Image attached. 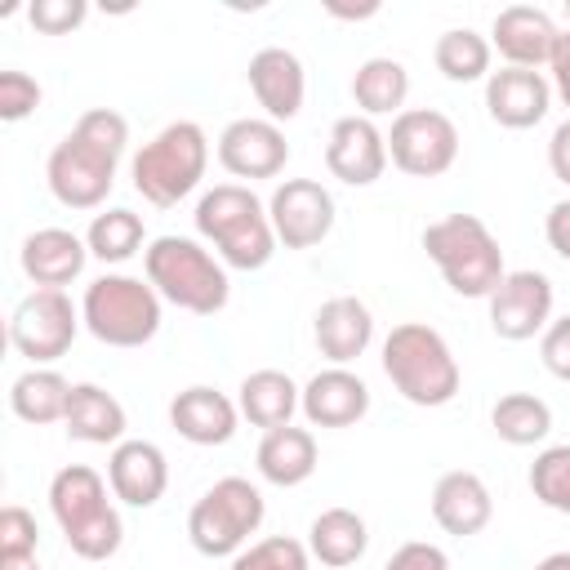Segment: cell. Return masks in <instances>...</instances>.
<instances>
[{
	"label": "cell",
	"mask_w": 570,
	"mask_h": 570,
	"mask_svg": "<svg viewBox=\"0 0 570 570\" xmlns=\"http://www.w3.org/2000/svg\"><path fill=\"white\" fill-rule=\"evenodd\" d=\"M71 387L58 370L49 365H31L27 374H18L9 383V410L31 423V428H49V423H62L67 419V401H71Z\"/></svg>",
	"instance_id": "obj_29"
},
{
	"label": "cell",
	"mask_w": 570,
	"mask_h": 570,
	"mask_svg": "<svg viewBox=\"0 0 570 570\" xmlns=\"http://www.w3.org/2000/svg\"><path fill=\"white\" fill-rule=\"evenodd\" d=\"M548 80H552V94L566 102V111H570V27L557 36V49H552V62H548Z\"/></svg>",
	"instance_id": "obj_42"
},
{
	"label": "cell",
	"mask_w": 570,
	"mask_h": 570,
	"mask_svg": "<svg viewBox=\"0 0 570 570\" xmlns=\"http://www.w3.org/2000/svg\"><path fill=\"white\" fill-rule=\"evenodd\" d=\"M160 294L151 281L129 272H107L85 285L80 321L85 330L107 347H142L160 334Z\"/></svg>",
	"instance_id": "obj_8"
},
{
	"label": "cell",
	"mask_w": 570,
	"mask_h": 570,
	"mask_svg": "<svg viewBox=\"0 0 570 570\" xmlns=\"http://www.w3.org/2000/svg\"><path fill=\"white\" fill-rule=\"evenodd\" d=\"M107 485L129 508H156L169 490V459L156 441H120L107 459Z\"/></svg>",
	"instance_id": "obj_20"
},
{
	"label": "cell",
	"mask_w": 570,
	"mask_h": 570,
	"mask_svg": "<svg viewBox=\"0 0 570 570\" xmlns=\"http://www.w3.org/2000/svg\"><path fill=\"white\" fill-rule=\"evenodd\" d=\"M36 548H40L36 517L22 503H4V512H0V570L31 566L36 561Z\"/></svg>",
	"instance_id": "obj_36"
},
{
	"label": "cell",
	"mask_w": 570,
	"mask_h": 570,
	"mask_svg": "<svg viewBox=\"0 0 570 570\" xmlns=\"http://www.w3.org/2000/svg\"><path fill=\"white\" fill-rule=\"evenodd\" d=\"M543 236H548L552 254H561V258L570 263V196L557 200V205L548 209V218H543Z\"/></svg>",
	"instance_id": "obj_41"
},
{
	"label": "cell",
	"mask_w": 570,
	"mask_h": 570,
	"mask_svg": "<svg viewBox=\"0 0 570 570\" xmlns=\"http://www.w3.org/2000/svg\"><path fill=\"white\" fill-rule=\"evenodd\" d=\"M205 169H209V138L196 120H169L129 160L134 191L156 209H174L178 200H187L200 187Z\"/></svg>",
	"instance_id": "obj_7"
},
{
	"label": "cell",
	"mask_w": 570,
	"mask_h": 570,
	"mask_svg": "<svg viewBox=\"0 0 570 570\" xmlns=\"http://www.w3.org/2000/svg\"><path fill=\"white\" fill-rule=\"evenodd\" d=\"M387 160L410 178H441L459 160V129L436 107H405L387 129Z\"/></svg>",
	"instance_id": "obj_10"
},
{
	"label": "cell",
	"mask_w": 570,
	"mask_h": 570,
	"mask_svg": "<svg viewBox=\"0 0 570 570\" xmlns=\"http://www.w3.org/2000/svg\"><path fill=\"white\" fill-rule=\"evenodd\" d=\"M423 249L459 298H490L508 276L494 232L476 214H445L423 227Z\"/></svg>",
	"instance_id": "obj_6"
},
{
	"label": "cell",
	"mask_w": 570,
	"mask_h": 570,
	"mask_svg": "<svg viewBox=\"0 0 570 570\" xmlns=\"http://www.w3.org/2000/svg\"><path fill=\"white\" fill-rule=\"evenodd\" d=\"M494 517V499H490V485L468 472V468H454V472H441L436 485H432V521L445 530V534H481Z\"/></svg>",
	"instance_id": "obj_24"
},
{
	"label": "cell",
	"mask_w": 570,
	"mask_h": 570,
	"mask_svg": "<svg viewBox=\"0 0 570 570\" xmlns=\"http://www.w3.org/2000/svg\"><path fill=\"white\" fill-rule=\"evenodd\" d=\"M312 338L330 365H352L374 343V316L356 294H334L312 316Z\"/></svg>",
	"instance_id": "obj_22"
},
{
	"label": "cell",
	"mask_w": 570,
	"mask_h": 570,
	"mask_svg": "<svg viewBox=\"0 0 570 570\" xmlns=\"http://www.w3.org/2000/svg\"><path fill=\"white\" fill-rule=\"evenodd\" d=\"M142 240H147V232H142V218L134 214V209H102V214H94V223H89V232H85V245H89V254L98 258V263H129L134 254H142Z\"/></svg>",
	"instance_id": "obj_33"
},
{
	"label": "cell",
	"mask_w": 570,
	"mask_h": 570,
	"mask_svg": "<svg viewBox=\"0 0 570 570\" xmlns=\"http://www.w3.org/2000/svg\"><path fill=\"white\" fill-rule=\"evenodd\" d=\"M383 570H450V557H445L441 543L410 539V543H401V548L383 561Z\"/></svg>",
	"instance_id": "obj_40"
},
{
	"label": "cell",
	"mask_w": 570,
	"mask_h": 570,
	"mask_svg": "<svg viewBox=\"0 0 570 570\" xmlns=\"http://www.w3.org/2000/svg\"><path fill=\"white\" fill-rule=\"evenodd\" d=\"M289 160L285 129L267 116H240L218 134V165L232 178H276Z\"/></svg>",
	"instance_id": "obj_14"
},
{
	"label": "cell",
	"mask_w": 570,
	"mask_h": 570,
	"mask_svg": "<svg viewBox=\"0 0 570 570\" xmlns=\"http://www.w3.org/2000/svg\"><path fill=\"white\" fill-rule=\"evenodd\" d=\"M566 22H570V0H566Z\"/></svg>",
	"instance_id": "obj_47"
},
{
	"label": "cell",
	"mask_w": 570,
	"mask_h": 570,
	"mask_svg": "<svg viewBox=\"0 0 570 570\" xmlns=\"http://www.w3.org/2000/svg\"><path fill=\"white\" fill-rule=\"evenodd\" d=\"M67 436L71 441H85V445H120L125 441V405L98 387V383H76L71 387V401H67V419H62Z\"/></svg>",
	"instance_id": "obj_25"
},
{
	"label": "cell",
	"mask_w": 570,
	"mask_h": 570,
	"mask_svg": "<svg viewBox=\"0 0 570 570\" xmlns=\"http://www.w3.org/2000/svg\"><path fill=\"white\" fill-rule=\"evenodd\" d=\"M298 410L312 428H352L370 414V387L347 365H330L303 383Z\"/></svg>",
	"instance_id": "obj_19"
},
{
	"label": "cell",
	"mask_w": 570,
	"mask_h": 570,
	"mask_svg": "<svg viewBox=\"0 0 570 570\" xmlns=\"http://www.w3.org/2000/svg\"><path fill=\"white\" fill-rule=\"evenodd\" d=\"M267 218H272L276 245L312 249L334 232V196L316 178H285L267 200Z\"/></svg>",
	"instance_id": "obj_12"
},
{
	"label": "cell",
	"mask_w": 570,
	"mask_h": 570,
	"mask_svg": "<svg viewBox=\"0 0 570 570\" xmlns=\"http://www.w3.org/2000/svg\"><path fill=\"white\" fill-rule=\"evenodd\" d=\"M169 423L191 445H227L236 436L240 405L209 383H191L169 401Z\"/></svg>",
	"instance_id": "obj_21"
},
{
	"label": "cell",
	"mask_w": 570,
	"mask_h": 570,
	"mask_svg": "<svg viewBox=\"0 0 570 570\" xmlns=\"http://www.w3.org/2000/svg\"><path fill=\"white\" fill-rule=\"evenodd\" d=\"M325 169L347 187H370L387 169V134L370 116H343L325 138Z\"/></svg>",
	"instance_id": "obj_15"
},
{
	"label": "cell",
	"mask_w": 570,
	"mask_h": 570,
	"mask_svg": "<svg viewBox=\"0 0 570 570\" xmlns=\"http://www.w3.org/2000/svg\"><path fill=\"white\" fill-rule=\"evenodd\" d=\"M557 36L561 27L552 22L548 9L539 4H508L494 13V27H490V49H499L503 67H548L552 62V49H557Z\"/></svg>",
	"instance_id": "obj_17"
},
{
	"label": "cell",
	"mask_w": 570,
	"mask_h": 570,
	"mask_svg": "<svg viewBox=\"0 0 570 570\" xmlns=\"http://www.w3.org/2000/svg\"><path fill=\"white\" fill-rule=\"evenodd\" d=\"M49 512L80 561H107L120 552L125 525L107 499V481L89 463H67L49 481Z\"/></svg>",
	"instance_id": "obj_3"
},
{
	"label": "cell",
	"mask_w": 570,
	"mask_h": 570,
	"mask_svg": "<svg viewBox=\"0 0 570 570\" xmlns=\"http://www.w3.org/2000/svg\"><path fill=\"white\" fill-rule=\"evenodd\" d=\"M307 566H312L307 543H298L289 534H267V539L240 548L227 570H307Z\"/></svg>",
	"instance_id": "obj_35"
},
{
	"label": "cell",
	"mask_w": 570,
	"mask_h": 570,
	"mask_svg": "<svg viewBox=\"0 0 570 570\" xmlns=\"http://www.w3.org/2000/svg\"><path fill=\"white\" fill-rule=\"evenodd\" d=\"M552 107V80L530 67H499L485 80V111L503 129H534Z\"/></svg>",
	"instance_id": "obj_18"
},
{
	"label": "cell",
	"mask_w": 570,
	"mask_h": 570,
	"mask_svg": "<svg viewBox=\"0 0 570 570\" xmlns=\"http://www.w3.org/2000/svg\"><path fill=\"white\" fill-rule=\"evenodd\" d=\"M539 361L552 379L570 383V316H557L543 334H539Z\"/></svg>",
	"instance_id": "obj_39"
},
{
	"label": "cell",
	"mask_w": 570,
	"mask_h": 570,
	"mask_svg": "<svg viewBox=\"0 0 570 570\" xmlns=\"http://www.w3.org/2000/svg\"><path fill=\"white\" fill-rule=\"evenodd\" d=\"M142 272L165 303L191 316H218L232 298L223 258H214L196 236H156L142 249Z\"/></svg>",
	"instance_id": "obj_4"
},
{
	"label": "cell",
	"mask_w": 570,
	"mask_h": 570,
	"mask_svg": "<svg viewBox=\"0 0 570 570\" xmlns=\"http://www.w3.org/2000/svg\"><path fill=\"white\" fill-rule=\"evenodd\" d=\"M490 428L503 445H539L552 432V405L534 392H503L490 410Z\"/></svg>",
	"instance_id": "obj_31"
},
{
	"label": "cell",
	"mask_w": 570,
	"mask_h": 570,
	"mask_svg": "<svg viewBox=\"0 0 570 570\" xmlns=\"http://www.w3.org/2000/svg\"><path fill=\"white\" fill-rule=\"evenodd\" d=\"M18 263L36 289H62L85 272L89 245H85V236L67 232V227H40L22 240Z\"/></svg>",
	"instance_id": "obj_23"
},
{
	"label": "cell",
	"mask_w": 570,
	"mask_h": 570,
	"mask_svg": "<svg viewBox=\"0 0 570 570\" xmlns=\"http://www.w3.org/2000/svg\"><path fill=\"white\" fill-rule=\"evenodd\" d=\"M254 463H258V476L267 485L294 490L316 472V436L307 428H294V423L289 428H272V432H263Z\"/></svg>",
	"instance_id": "obj_27"
},
{
	"label": "cell",
	"mask_w": 570,
	"mask_h": 570,
	"mask_svg": "<svg viewBox=\"0 0 570 570\" xmlns=\"http://www.w3.org/2000/svg\"><path fill=\"white\" fill-rule=\"evenodd\" d=\"M530 494L548 508L570 517V445H548L530 463Z\"/></svg>",
	"instance_id": "obj_34"
},
{
	"label": "cell",
	"mask_w": 570,
	"mask_h": 570,
	"mask_svg": "<svg viewBox=\"0 0 570 570\" xmlns=\"http://www.w3.org/2000/svg\"><path fill=\"white\" fill-rule=\"evenodd\" d=\"M490 58H494L490 40H485L481 31H472V27H450V31H441L436 45H432V62H436V71H441L450 85L490 80Z\"/></svg>",
	"instance_id": "obj_32"
},
{
	"label": "cell",
	"mask_w": 570,
	"mask_h": 570,
	"mask_svg": "<svg viewBox=\"0 0 570 570\" xmlns=\"http://www.w3.org/2000/svg\"><path fill=\"white\" fill-rule=\"evenodd\" d=\"M352 98L361 107V116H401L405 98H410V71L401 58H365L352 76Z\"/></svg>",
	"instance_id": "obj_30"
},
{
	"label": "cell",
	"mask_w": 570,
	"mask_h": 570,
	"mask_svg": "<svg viewBox=\"0 0 570 570\" xmlns=\"http://www.w3.org/2000/svg\"><path fill=\"white\" fill-rule=\"evenodd\" d=\"M365 548H370V525H365V517L352 512V508H325V512H316L312 525H307V552H312L321 566H330V570L356 566V561L365 557Z\"/></svg>",
	"instance_id": "obj_28"
},
{
	"label": "cell",
	"mask_w": 570,
	"mask_h": 570,
	"mask_svg": "<svg viewBox=\"0 0 570 570\" xmlns=\"http://www.w3.org/2000/svg\"><path fill=\"white\" fill-rule=\"evenodd\" d=\"M129 147V120L111 107H89L49 151L45 183L67 209H98L116 187V165Z\"/></svg>",
	"instance_id": "obj_1"
},
{
	"label": "cell",
	"mask_w": 570,
	"mask_h": 570,
	"mask_svg": "<svg viewBox=\"0 0 570 570\" xmlns=\"http://www.w3.org/2000/svg\"><path fill=\"white\" fill-rule=\"evenodd\" d=\"M196 232L209 240L223 258V267L236 272H263L276 254V232L267 218V205L245 183H218L196 200Z\"/></svg>",
	"instance_id": "obj_2"
},
{
	"label": "cell",
	"mask_w": 570,
	"mask_h": 570,
	"mask_svg": "<svg viewBox=\"0 0 570 570\" xmlns=\"http://www.w3.org/2000/svg\"><path fill=\"white\" fill-rule=\"evenodd\" d=\"M383 374L419 410L450 405L459 396V383H463L450 343L441 338V330H432L423 321L392 325V334L383 338Z\"/></svg>",
	"instance_id": "obj_5"
},
{
	"label": "cell",
	"mask_w": 570,
	"mask_h": 570,
	"mask_svg": "<svg viewBox=\"0 0 570 570\" xmlns=\"http://www.w3.org/2000/svg\"><path fill=\"white\" fill-rule=\"evenodd\" d=\"M85 18H89V4L85 0H31L27 4V22L40 36H71Z\"/></svg>",
	"instance_id": "obj_37"
},
{
	"label": "cell",
	"mask_w": 570,
	"mask_h": 570,
	"mask_svg": "<svg viewBox=\"0 0 570 570\" xmlns=\"http://www.w3.org/2000/svg\"><path fill=\"white\" fill-rule=\"evenodd\" d=\"M485 303H490V330L503 343H525L552 325V281L534 267L508 272Z\"/></svg>",
	"instance_id": "obj_13"
},
{
	"label": "cell",
	"mask_w": 570,
	"mask_h": 570,
	"mask_svg": "<svg viewBox=\"0 0 570 570\" xmlns=\"http://www.w3.org/2000/svg\"><path fill=\"white\" fill-rule=\"evenodd\" d=\"M267 517V503L254 481L245 476H223L214 481L187 512V539L200 557H236L249 548V534H258Z\"/></svg>",
	"instance_id": "obj_9"
},
{
	"label": "cell",
	"mask_w": 570,
	"mask_h": 570,
	"mask_svg": "<svg viewBox=\"0 0 570 570\" xmlns=\"http://www.w3.org/2000/svg\"><path fill=\"white\" fill-rule=\"evenodd\" d=\"M245 80H249V94L254 102L263 107L267 120H294L303 111V98H307V71H303V58L285 45H267L249 58L245 67Z\"/></svg>",
	"instance_id": "obj_16"
},
{
	"label": "cell",
	"mask_w": 570,
	"mask_h": 570,
	"mask_svg": "<svg viewBox=\"0 0 570 570\" xmlns=\"http://www.w3.org/2000/svg\"><path fill=\"white\" fill-rule=\"evenodd\" d=\"M298 396H303V387H298L285 370H254V374H245L240 387H236L240 419H249V423L263 428V432L289 428L294 414H298Z\"/></svg>",
	"instance_id": "obj_26"
},
{
	"label": "cell",
	"mask_w": 570,
	"mask_h": 570,
	"mask_svg": "<svg viewBox=\"0 0 570 570\" xmlns=\"http://www.w3.org/2000/svg\"><path fill=\"white\" fill-rule=\"evenodd\" d=\"M548 169H552L557 183L570 187V116H566V120L552 129V138H548Z\"/></svg>",
	"instance_id": "obj_43"
},
{
	"label": "cell",
	"mask_w": 570,
	"mask_h": 570,
	"mask_svg": "<svg viewBox=\"0 0 570 570\" xmlns=\"http://www.w3.org/2000/svg\"><path fill=\"white\" fill-rule=\"evenodd\" d=\"M40 85H36V76H27V71H18V67H9V71H0V120L4 125H18V120H27L36 107H40Z\"/></svg>",
	"instance_id": "obj_38"
},
{
	"label": "cell",
	"mask_w": 570,
	"mask_h": 570,
	"mask_svg": "<svg viewBox=\"0 0 570 570\" xmlns=\"http://www.w3.org/2000/svg\"><path fill=\"white\" fill-rule=\"evenodd\" d=\"M325 9H330L334 18H374V13H379V4H374V0H370V4H356V9H347V4H334V0H330Z\"/></svg>",
	"instance_id": "obj_44"
},
{
	"label": "cell",
	"mask_w": 570,
	"mask_h": 570,
	"mask_svg": "<svg viewBox=\"0 0 570 570\" xmlns=\"http://www.w3.org/2000/svg\"><path fill=\"white\" fill-rule=\"evenodd\" d=\"M80 325V307H71L62 289H31L9 316V343L31 365H53L71 352Z\"/></svg>",
	"instance_id": "obj_11"
},
{
	"label": "cell",
	"mask_w": 570,
	"mask_h": 570,
	"mask_svg": "<svg viewBox=\"0 0 570 570\" xmlns=\"http://www.w3.org/2000/svg\"><path fill=\"white\" fill-rule=\"evenodd\" d=\"M9 570H40V566H36V561H31V566H9Z\"/></svg>",
	"instance_id": "obj_46"
},
{
	"label": "cell",
	"mask_w": 570,
	"mask_h": 570,
	"mask_svg": "<svg viewBox=\"0 0 570 570\" xmlns=\"http://www.w3.org/2000/svg\"><path fill=\"white\" fill-rule=\"evenodd\" d=\"M530 570H570V552H548V557L534 561Z\"/></svg>",
	"instance_id": "obj_45"
}]
</instances>
